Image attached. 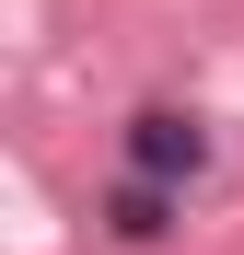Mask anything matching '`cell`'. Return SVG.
I'll list each match as a JSON object with an SVG mask.
<instances>
[{
	"label": "cell",
	"instance_id": "1",
	"mask_svg": "<svg viewBox=\"0 0 244 255\" xmlns=\"http://www.w3.org/2000/svg\"><path fill=\"white\" fill-rule=\"evenodd\" d=\"M198 162H210V128H198V116H175V105H140V116H128V174L186 186Z\"/></svg>",
	"mask_w": 244,
	"mask_h": 255
},
{
	"label": "cell",
	"instance_id": "2",
	"mask_svg": "<svg viewBox=\"0 0 244 255\" xmlns=\"http://www.w3.org/2000/svg\"><path fill=\"white\" fill-rule=\"evenodd\" d=\"M105 232H116V244H163V232H175V186L116 174V186H105Z\"/></svg>",
	"mask_w": 244,
	"mask_h": 255
}]
</instances>
